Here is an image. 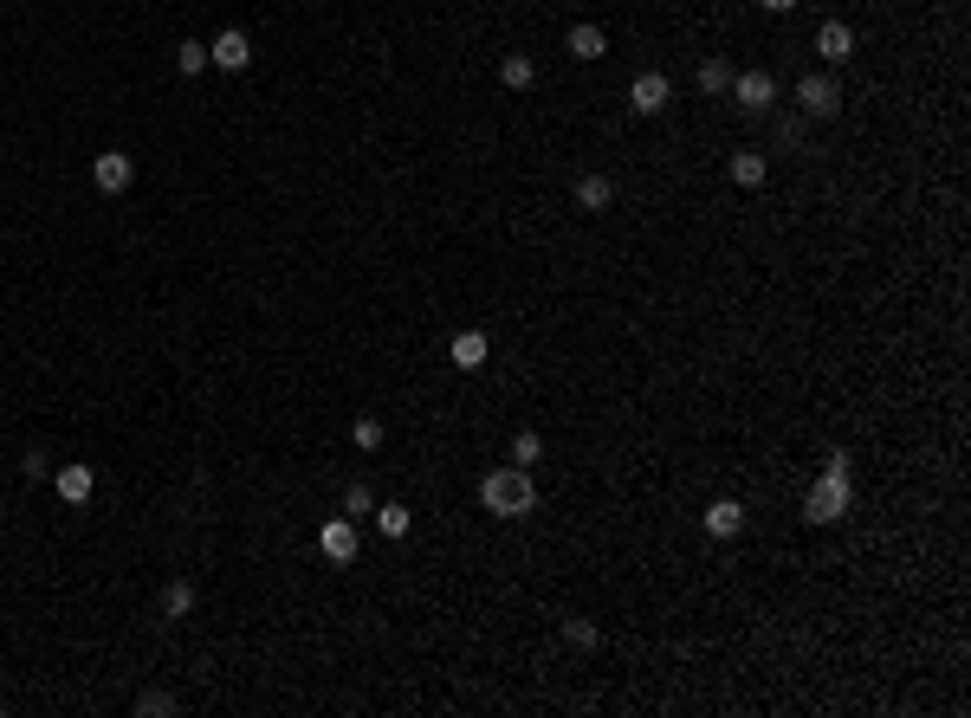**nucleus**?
Returning <instances> with one entry per match:
<instances>
[{"mask_svg":"<svg viewBox=\"0 0 971 718\" xmlns=\"http://www.w3.org/2000/svg\"><path fill=\"white\" fill-rule=\"evenodd\" d=\"M91 182H98V195H123V188L136 182V156H123V149H104V156L91 162Z\"/></svg>","mask_w":971,"mask_h":718,"instance_id":"423d86ee","label":"nucleus"},{"mask_svg":"<svg viewBox=\"0 0 971 718\" xmlns=\"http://www.w3.org/2000/svg\"><path fill=\"white\" fill-rule=\"evenodd\" d=\"M667 104H674V85H667V72H641L635 85H628V110H635V117H661Z\"/></svg>","mask_w":971,"mask_h":718,"instance_id":"39448f33","label":"nucleus"},{"mask_svg":"<svg viewBox=\"0 0 971 718\" xmlns=\"http://www.w3.org/2000/svg\"><path fill=\"white\" fill-rule=\"evenodd\" d=\"M693 85H700L706 98H719V91L732 85V65H726V59H700V72H693Z\"/></svg>","mask_w":971,"mask_h":718,"instance_id":"a211bd4d","label":"nucleus"},{"mask_svg":"<svg viewBox=\"0 0 971 718\" xmlns=\"http://www.w3.org/2000/svg\"><path fill=\"white\" fill-rule=\"evenodd\" d=\"M486 512L492 518H531V505H538V486H531V466H492L486 486H480Z\"/></svg>","mask_w":971,"mask_h":718,"instance_id":"f257e3e1","label":"nucleus"},{"mask_svg":"<svg viewBox=\"0 0 971 718\" xmlns=\"http://www.w3.org/2000/svg\"><path fill=\"white\" fill-rule=\"evenodd\" d=\"M816 52H823L829 65H849L855 59V33L842 20H823V26H816Z\"/></svg>","mask_w":971,"mask_h":718,"instance_id":"9d476101","label":"nucleus"},{"mask_svg":"<svg viewBox=\"0 0 971 718\" xmlns=\"http://www.w3.org/2000/svg\"><path fill=\"white\" fill-rule=\"evenodd\" d=\"M564 46H570V59L596 65V59L609 52V33H603V26H590V20H577V26H570V39H564Z\"/></svg>","mask_w":971,"mask_h":718,"instance_id":"f8f14e48","label":"nucleus"},{"mask_svg":"<svg viewBox=\"0 0 971 718\" xmlns=\"http://www.w3.org/2000/svg\"><path fill=\"white\" fill-rule=\"evenodd\" d=\"M726 175H732L738 188H764V175H771V162H764L758 149H738V156L726 162Z\"/></svg>","mask_w":971,"mask_h":718,"instance_id":"4468645a","label":"nucleus"},{"mask_svg":"<svg viewBox=\"0 0 971 718\" xmlns=\"http://www.w3.org/2000/svg\"><path fill=\"white\" fill-rule=\"evenodd\" d=\"M849 499H855V486H849V453H829L823 479H816L810 499H803V518H810V524H836L842 512H849Z\"/></svg>","mask_w":971,"mask_h":718,"instance_id":"f03ea898","label":"nucleus"},{"mask_svg":"<svg viewBox=\"0 0 971 718\" xmlns=\"http://www.w3.org/2000/svg\"><path fill=\"white\" fill-rule=\"evenodd\" d=\"M538 460H544V440L531 434V427H518L512 434V466H538Z\"/></svg>","mask_w":971,"mask_h":718,"instance_id":"412c9836","label":"nucleus"},{"mask_svg":"<svg viewBox=\"0 0 971 718\" xmlns=\"http://www.w3.org/2000/svg\"><path fill=\"white\" fill-rule=\"evenodd\" d=\"M175 72L201 78V72H208V46H201V39H182V46H175Z\"/></svg>","mask_w":971,"mask_h":718,"instance_id":"aec40b11","label":"nucleus"},{"mask_svg":"<svg viewBox=\"0 0 971 718\" xmlns=\"http://www.w3.org/2000/svg\"><path fill=\"white\" fill-rule=\"evenodd\" d=\"M20 473H26V479H52V460H46V447H26Z\"/></svg>","mask_w":971,"mask_h":718,"instance_id":"a878e982","label":"nucleus"},{"mask_svg":"<svg viewBox=\"0 0 971 718\" xmlns=\"http://www.w3.org/2000/svg\"><path fill=\"white\" fill-rule=\"evenodd\" d=\"M447 356H454V369H486V356H492V343H486V330H460L454 343H447Z\"/></svg>","mask_w":971,"mask_h":718,"instance_id":"9b49d317","label":"nucleus"},{"mask_svg":"<svg viewBox=\"0 0 971 718\" xmlns=\"http://www.w3.org/2000/svg\"><path fill=\"white\" fill-rule=\"evenodd\" d=\"M609 201H615V182H609V175H583V182H577V207H583V214H603Z\"/></svg>","mask_w":971,"mask_h":718,"instance_id":"2eb2a0df","label":"nucleus"},{"mask_svg":"<svg viewBox=\"0 0 971 718\" xmlns=\"http://www.w3.org/2000/svg\"><path fill=\"white\" fill-rule=\"evenodd\" d=\"M797 110H803V117H836V110H842V85L829 72H810L797 85Z\"/></svg>","mask_w":971,"mask_h":718,"instance_id":"20e7f679","label":"nucleus"},{"mask_svg":"<svg viewBox=\"0 0 971 718\" xmlns=\"http://www.w3.org/2000/svg\"><path fill=\"white\" fill-rule=\"evenodd\" d=\"M52 486H59L65 505H85L91 492H98V473H91V466H52Z\"/></svg>","mask_w":971,"mask_h":718,"instance_id":"1a4fd4ad","label":"nucleus"},{"mask_svg":"<svg viewBox=\"0 0 971 718\" xmlns=\"http://www.w3.org/2000/svg\"><path fill=\"white\" fill-rule=\"evenodd\" d=\"M499 78H505L512 91H531V85H538V65H531V52H505V59H499Z\"/></svg>","mask_w":971,"mask_h":718,"instance_id":"dca6fc26","label":"nucleus"},{"mask_svg":"<svg viewBox=\"0 0 971 718\" xmlns=\"http://www.w3.org/2000/svg\"><path fill=\"white\" fill-rule=\"evenodd\" d=\"M369 512H376V492H369L363 479H357V486H344V518H369Z\"/></svg>","mask_w":971,"mask_h":718,"instance_id":"5701e85b","label":"nucleus"},{"mask_svg":"<svg viewBox=\"0 0 971 718\" xmlns=\"http://www.w3.org/2000/svg\"><path fill=\"white\" fill-rule=\"evenodd\" d=\"M726 91H732V104L745 110V117H764V110L777 104V78L764 72V65H751V72H732Z\"/></svg>","mask_w":971,"mask_h":718,"instance_id":"7ed1b4c3","label":"nucleus"},{"mask_svg":"<svg viewBox=\"0 0 971 718\" xmlns=\"http://www.w3.org/2000/svg\"><path fill=\"white\" fill-rule=\"evenodd\" d=\"M369 518H376L382 537H408V524H415V512H408V505H376Z\"/></svg>","mask_w":971,"mask_h":718,"instance_id":"6ab92c4d","label":"nucleus"},{"mask_svg":"<svg viewBox=\"0 0 971 718\" xmlns=\"http://www.w3.org/2000/svg\"><path fill=\"white\" fill-rule=\"evenodd\" d=\"M706 531H713V537H738V531H745V505H738V499H713V505H706Z\"/></svg>","mask_w":971,"mask_h":718,"instance_id":"ddd939ff","label":"nucleus"},{"mask_svg":"<svg viewBox=\"0 0 971 718\" xmlns=\"http://www.w3.org/2000/svg\"><path fill=\"white\" fill-rule=\"evenodd\" d=\"M318 550H324L331 563H350V557H357V518H331V524L318 531Z\"/></svg>","mask_w":971,"mask_h":718,"instance_id":"6e6552de","label":"nucleus"},{"mask_svg":"<svg viewBox=\"0 0 971 718\" xmlns=\"http://www.w3.org/2000/svg\"><path fill=\"white\" fill-rule=\"evenodd\" d=\"M350 440H357L363 453H376L382 447V421H376V414H357V421H350Z\"/></svg>","mask_w":971,"mask_h":718,"instance_id":"4be33fe9","label":"nucleus"},{"mask_svg":"<svg viewBox=\"0 0 971 718\" xmlns=\"http://www.w3.org/2000/svg\"><path fill=\"white\" fill-rule=\"evenodd\" d=\"M758 7H764V13H790V7H797V0H758Z\"/></svg>","mask_w":971,"mask_h":718,"instance_id":"cd10ccee","label":"nucleus"},{"mask_svg":"<svg viewBox=\"0 0 971 718\" xmlns=\"http://www.w3.org/2000/svg\"><path fill=\"white\" fill-rule=\"evenodd\" d=\"M208 65H221V72H246V65H253V39H246L240 26H227V33L208 46Z\"/></svg>","mask_w":971,"mask_h":718,"instance_id":"0eeeda50","label":"nucleus"},{"mask_svg":"<svg viewBox=\"0 0 971 718\" xmlns=\"http://www.w3.org/2000/svg\"><path fill=\"white\" fill-rule=\"evenodd\" d=\"M564 641L570 647H596V641H603V628H596V621H583V615H570L564 621Z\"/></svg>","mask_w":971,"mask_h":718,"instance_id":"b1692460","label":"nucleus"},{"mask_svg":"<svg viewBox=\"0 0 971 718\" xmlns=\"http://www.w3.org/2000/svg\"><path fill=\"white\" fill-rule=\"evenodd\" d=\"M136 712H143V718H169L175 699H169V693H143V699H136Z\"/></svg>","mask_w":971,"mask_h":718,"instance_id":"bb28decb","label":"nucleus"},{"mask_svg":"<svg viewBox=\"0 0 971 718\" xmlns=\"http://www.w3.org/2000/svg\"><path fill=\"white\" fill-rule=\"evenodd\" d=\"M162 615L169 621H182V615H195V583H182V576H175L169 589H162Z\"/></svg>","mask_w":971,"mask_h":718,"instance_id":"f3484780","label":"nucleus"},{"mask_svg":"<svg viewBox=\"0 0 971 718\" xmlns=\"http://www.w3.org/2000/svg\"><path fill=\"white\" fill-rule=\"evenodd\" d=\"M803 136H810V117H784V123H777V143H784V149H803Z\"/></svg>","mask_w":971,"mask_h":718,"instance_id":"393cba45","label":"nucleus"}]
</instances>
